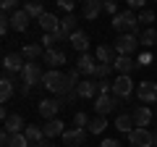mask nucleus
<instances>
[{
    "label": "nucleus",
    "mask_w": 157,
    "mask_h": 147,
    "mask_svg": "<svg viewBox=\"0 0 157 147\" xmlns=\"http://www.w3.org/2000/svg\"><path fill=\"white\" fill-rule=\"evenodd\" d=\"M42 79H45L42 66H39L37 61H26V66H24V71H21V95H29L37 84H42Z\"/></svg>",
    "instance_id": "obj_1"
},
{
    "label": "nucleus",
    "mask_w": 157,
    "mask_h": 147,
    "mask_svg": "<svg viewBox=\"0 0 157 147\" xmlns=\"http://www.w3.org/2000/svg\"><path fill=\"white\" fill-rule=\"evenodd\" d=\"M113 29H115L118 34H139V16H136L134 11H121L113 16Z\"/></svg>",
    "instance_id": "obj_2"
},
{
    "label": "nucleus",
    "mask_w": 157,
    "mask_h": 147,
    "mask_svg": "<svg viewBox=\"0 0 157 147\" xmlns=\"http://www.w3.org/2000/svg\"><path fill=\"white\" fill-rule=\"evenodd\" d=\"M24 66H26V61H24L21 53H6V58H3V76L16 79V76H21Z\"/></svg>",
    "instance_id": "obj_3"
},
{
    "label": "nucleus",
    "mask_w": 157,
    "mask_h": 147,
    "mask_svg": "<svg viewBox=\"0 0 157 147\" xmlns=\"http://www.w3.org/2000/svg\"><path fill=\"white\" fill-rule=\"evenodd\" d=\"M63 108H66V102H63L60 97H47V100H42V102H39V108H37V110H39V116H42V118H47V121H50V118H55V116L60 113Z\"/></svg>",
    "instance_id": "obj_4"
},
{
    "label": "nucleus",
    "mask_w": 157,
    "mask_h": 147,
    "mask_svg": "<svg viewBox=\"0 0 157 147\" xmlns=\"http://www.w3.org/2000/svg\"><path fill=\"white\" fill-rule=\"evenodd\" d=\"M134 89H136V84L131 81V76H128V74H118V79L113 81V95H115V97H121V100H123V97H128Z\"/></svg>",
    "instance_id": "obj_5"
},
{
    "label": "nucleus",
    "mask_w": 157,
    "mask_h": 147,
    "mask_svg": "<svg viewBox=\"0 0 157 147\" xmlns=\"http://www.w3.org/2000/svg\"><path fill=\"white\" fill-rule=\"evenodd\" d=\"M128 145L131 147H155V137H152L149 129H139V126H136L128 134Z\"/></svg>",
    "instance_id": "obj_6"
},
{
    "label": "nucleus",
    "mask_w": 157,
    "mask_h": 147,
    "mask_svg": "<svg viewBox=\"0 0 157 147\" xmlns=\"http://www.w3.org/2000/svg\"><path fill=\"white\" fill-rule=\"evenodd\" d=\"M86 137H89V131H86V129L73 126V129H66V131H63V145H66V147H81V145L86 142Z\"/></svg>",
    "instance_id": "obj_7"
},
{
    "label": "nucleus",
    "mask_w": 157,
    "mask_h": 147,
    "mask_svg": "<svg viewBox=\"0 0 157 147\" xmlns=\"http://www.w3.org/2000/svg\"><path fill=\"white\" fill-rule=\"evenodd\" d=\"M118 102H121V97H115V95H100L94 100V113L97 116H107V113H113L118 108Z\"/></svg>",
    "instance_id": "obj_8"
},
{
    "label": "nucleus",
    "mask_w": 157,
    "mask_h": 147,
    "mask_svg": "<svg viewBox=\"0 0 157 147\" xmlns=\"http://www.w3.org/2000/svg\"><path fill=\"white\" fill-rule=\"evenodd\" d=\"M136 45H139L136 34H118V40H115V53H118V55H131V53L136 50Z\"/></svg>",
    "instance_id": "obj_9"
},
{
    "label": "nucleus",
    "mask_w": 157,
    "mask_h": 147,
    "mask_svg": "<svg viewBox=\"0 0 157 147\" xmlns=\"http://www.w3.org/2000/svg\"><path fill=\"white\" fill-rule=\"evenodd\" d=\"M136 97H139V102H147V105L157 102V84L155 81H141V84H136Z\"/></svg>",
    "instance_id": "obj_10"
},
{
    "label": "nucleus",
    "mask_w": 157,
    "mask_h": 147,
    "mask_svg": "<svg viewBox=\"0 0 157 147\" xmlns=\"http://www.w3.org/2000/svg\"><path fill=\"white\" fill-rule=\"evenodd\" d=\"M102 11H105V0H86V3H81V16L86 21H94Z\"/></svg>",
    "instance_id": "obj_11"
},
{
    "label": "nucleus",
    "mask_w": 157,
    "mask_h": 147,
    "mask_svg": "<svg viewBox=\"0 0 157 147\" xmlns=\"http://www.w3.org/2000/svg\"><path fill=\"white\" fill-rule=\"evenodd\" d=\"M97 58L94 55H89V53H81V55H78V61H76V68L81 74H86V76H94V71H97Z\"/></svg>",
    "instance_id": "obj_12"
},
{
    "label": "nucleus",
    "mask_w": 157,
    "mask_h": 147,
    "mask_svg": "<svg viewBox=\"0 0 157 147\" xmlns=\"http://www.w3.org/2000/svg\"><path fill=\"white\" fill-rule=\"evenodd\" d=\"M29 21H32V16H29L24 8H18V11L11 13V29H13V32H26Z\"/></svg>",
    "instance_id": "obj_13"
},
{
    "label": "nucleus",
    "mask_w": 157,
    "mask_h": 147,
    "mask_svg": "<svg viewBox=\"0 0 157 147\" xmlns=\"http://www.w3.org/2000/svg\"><path fill=\"white\" fill-rule=\"evenodd\" d=\"M131 116H134V124L139 126V129H147V126H149V121H152V110L147 105H136L134 110H131Z\"/></svg>",
    "instance_id": "obj_14"
},
{
    "label": "nucleus",
    "mask_w": 157,
    "mask_h": 147,
    "mask_svg": "<svg viewBox=\"0 0 157 147\" xmlns=\"http://www.w3.org/2000/svg\"><path fill=\"white\" fill-rule=\"evenodd\" d=\"M37 24H39V26H42V29H45V32H52V34H60V18H58V16H52V13H42V16H39L37 18Z\"/></svg>",
    "instance_id": "obj_15"
},
{
    "label": "nucleus",
    "mask_w": 157,
    "mask_h": 147,
    "mask_svg": "<svg viewBox=\"0 0 157 147\" xmlns=\"http://www.w3.org/2000/svg\"><path fill=\"white\" fill-rule=\"evenodd\" d=\"M21 55L24 61H39V58H45V47H42V42H29L21 47Z\"/></svg>",
    "instance_id": "obj_16"
},
{
    "label": "nucleus",
    "mask_w": 157,
    "mask_h": 147,
    "mask_svg": "<svg viewBox=\"0 0 157 147\" xmlns=\"http://www.w3.org/2000/svg\"><path fill=\"white\" fill-rule=\"evenodd\" d=\"M97 92H100V87H97L94 79H81V81H78V87H76V95H78V97H84V100L94 97Z\"/></svg>",
    "instance_id": "obj_17"
},
{
    "label": "nucleus",
    "mask_w": 157,
    "mask_h": 147,
    "mask_svg": "<svg viewBox=\"0 0 157 147\" xmlns=\"http://www.w3.org/2000/svg\"><path fill=\"white\" fill-rule=\"evenodd\" d=\"M78 18L73 16V13H68L66 18H60V40H71V34L78 32Z\"/></svg>",
    "instance_id": "obj_18"
},
{
    "label": "nucleus",
    "mask_w": 157,
    "mask_h": 147,
    "mask_svg": "<svg viewBox=\"0 0 157 147\" xmlns=\"http://www.w3.org/2000/svg\"><path fill=\"white\" fill-rule=\"evenodd\" d=\"M42 131H45L47 139H55V137H63V131H66V124H63L60 118H50L45 126H42Z\"/></svg>",
    "instance_id": "obj_19"
},
{
    "label": "nucleus",
    "mask_w": 157,
    "mask_h": 147,
    "mask_svg": "<svg viewBox=\"0 0 157 147\" xmlns=\"http://www.w3.org/2000/svg\"><path fill=\"white\" fill-rule=\"evenodd\" d=\"M68 42H71V47H73L76 53H86V47H89V34L78 29V32L71 34V40H68Z\"/></svg>",
    "instance_id": "obj_20"
},
{
    "label": "nucleus",
    "mask_w": 157,
    "mask_h": 147,
    "mask_svg": "<svg viewBox=\"0 0 157 147\" xmlns=\"http://www.w3.org/2000/svg\"><path fill=\"white\" fill-rule=\"evenodd\" d=\"M115 129L121 131V134H131V131L136 129L134 116H131V113H118V118H115Z\"/></svg>",
    "instance_id": "obj_21"
},
{
    "label": "nucleus",
    "mask_w": 157,
    "mask_h": 147,
    "mask_svg": "<svg viewBox=\"0 0 157 147\" xmlns=\"http://www.w3.org/2000/svg\"><path fill=\"white\" fill-rule=\"evenodd\" d=\"M136 66H139V63L131 61V55H118L115 61H113V68H115L118 74H131Z\"/></svg>",
    "instance_id": "obj_22"
},
{
    "label": "nucleus",
    "mask_w": 157,
    "mask_h": 147,
    "mask_svg": "<svg viewBox=\"0 0 157 147\" xmlns=\"http://www.w3.org/2000/svg\"><path fill=\"white\" fill-rule=\"evenodd\" d=\"M42 61H45L47 66H52V68H60L63 63H66V53L58 50V47H52V50H45V58H42Z\"/></svg>",
    "instance_id": "obj_23"
},
{
    "label": "nucleus",
    "mask_w": 157,
    "mask_h": 147,
    "mask_svg": "<svg viewBox=\"0 0 157 147\" xmlns=\"http://www.w3.org/2000/svg\"><path fill=\"white\" fill-rule=\"evenodd\" d=\"M94 58H97L100 63H113V61L118 58V53H115V47H110V45H100V47L94 50Z\"/></svg>",
    "instance_id": "obj_24"
},
{
    "label": "nucleus",
    "mask_w": 157,
    "mask_h": 147,
    "mask_svg": "<svg viewBox=\"0 0 157 147\" xmlns=\"http://www.w3.org/2000/svg\"><path fill=\"white\" fill-rule=\"evenodd\" d=\"M3 124H6L3 129H6V131H11V134H21V131L26 129V126H24V118H21L18 113L8 116V121H3Z\"/></svg>",
    "instance_id": "obj_25"
},
{
    "label": "nucleus",
    "mask_w": 157,
    "mask_h": 147,
    "mask_svg": "<svg viewBox=\"0 0 157 147\" xmlns=\"http://www.w3.org/2000/svg\"><path fill=\"white\" fill-rule=\"evenodd\" d=\"M13 89H16V87H13V79L3 76V79H0V100H3V102H8V100L13 97Z\"/></svg>",
    "instance_id": "obj_26"
},
{
    "label": "nucleus",
    "mask_w": 157,
    "mask_h": 147,
    "mask_svg": "<svg viewBox=\"0 0 157 147\" xmlns=\"http://www.w3.org/2000/svg\"><path fill=\"white\" fill-rule=\"evenodd\" d=\"M24 134H26V139L32 142V147L39 145V142L45 139V131H42V126H26V129H24Z\"/></svg>",
    "instance_id": "obj_27"
},
{
    "label": "nucleus",
    "mask_w": 157,
    "mask_h": 147,
    "mask_svg": "<svg viewBox=\"0 0 157 147\" xmlns=\"http://www.w3.org/2000/svg\"><path fill=\"white\" fill-rule=\"evenodd\" d=\"M24 11H26L32 18H39L42 13H45V8H42L39 0H24Z\"/></svg>",
    "instance_id": "obj_28"
},
{
    "label": "nucleus",
    "mask_w": 157,
    "mask_h": 147,
    "mask_svg": "<svg viewBox=\"0 0 157 147\" xmlns=\"http://www.w3.org/2000/svg\"><path fill=\"white\" fill-rule=\"evenodd\" d=\"M105 129H107V121H105V116H94V118L89 121V126H86V131H89V134H102Z\"/></svg>",
    "instance_id": "obj_29"
},
{
    "label": "nucleus",
    "mask_w": 157,
    "mask_h": 147,
    "mask_svg": "<svg viewBox=\"0 0 157 147\" xmlns=\"http://www.w3.org/2000/svg\"><path fill=\"white\" fill-rule=\"evenodd\" d=\"M42 47H45V50H52V47L58 45V42H60V34H52V32H45V37H42Z\"/></svg>",
    "instance_id": "obj_30"
},
{
    "label": "nucleus",
    "mask_w": 157,
    "mask_h": 147,
    "mask_svg": "<svg viewBox=\"0 0 157 147\" xmlns=\"http://www.w3.org/2000/svg\"><path fill=\"white\" fill-rule=\"evenodd\" d=\"M139 42H141L144 47H152V45L157 42V32H155V29H144L141 37H139Z\"/></svg>",
    "instance_id": "obj_31"
},
{
    "label": "nucleus",
    "mask_w": 157,
    "mask_h": 147,
    "mask_svg": "<svg viewBox=\"0 0 157 147\" xmlns=\"http://www.w3.org/2000/svg\"><path fill=\"white\" fill-rule=\"evenodd\" d=\"M8 147H32V142H29V139H26V134L21 131V134H13V137H11Z\"/></svg>",
    "instance_id": "obj_32"
},
{
    "label": "nucleus",
    "mask_w": 157,
    "mask_h": 147,
    "mask_svg": "<svg viewBox=\"0 0 157 147\" xmlns=\"http://www.w3.org/2000/svg\"><path fill=\"white\" fill-rule=\"evenodd\" d=\"M110 71H115L113 68V63H97V71H94V76H100V79H105Z\"/></svg>",
    "instance_id": "obj_33"
},
{
    "label": "nucleus",
    "mask_w": 157,
    "mask_h": 147,
    "mask_svg": "<svg viewBox=\"0 0 157 147\" xmlns=\"http://www.w3.org/2000/svg\"><path fill=\"white\" fill-rule=\"evenodd\" d=\"M73 124H76L78 129H84V126H89V118H86V113L76 110V113H73Z\"/></svg>",
    "instance_id": "obj_34"
},
{
    "label": "nucleus",
    "mask_w": 157,
    "mask_h": 147,
    "mask_svg": "<svg viewBox=\"0 0 157 147\" xmlns=\"http://www.w3.org/2000/svg\"><path fill=\"white\" fill-rule=\"evenodd\" d=\"M8 29H11V13H3V18H0V34L6 37Z\"/></svg>",
    "instance_id": "obj_35"
},
{
    "label": "nucleus",
    "mask_w": 157,
    "mask_h": 147,
    "mask_svg": "<svg viewBox=\"0 0 157 147\" xmlns=\"http://www.w3.org/2000/svg\"><path fill=\"white\" fill-rule=\"evenodd\" d=\"M139 24H147V26L155 24V13H152V11H141L139 13Z\"/></svg>",
    "instance_id": "obj_36"
},
{
    "label": "nucleus",
    "mask_w": 157,
    "mask_h": 147,
    "mask_svg": "<svg viewBox=\"0 0 157 147\" xmlns=\"http://www.w3.org/2000/svg\"><path fill=\"white\" fill-rule=\"evenodd\" d=\"M18 6V0H3V13H13V8ZM18 11V8H16Z\"/></svg>",
    "instance_id": "obj_37"
},
{
    "label": "nucleus",
    "mask_w": 157,
    "mask_h": 147,
    "mask_svg": "<svg viewBox=\"0 0 157 147\" xmlns=\"http://www.w3.org/2000/svg\"><path fill=\"white\" fill-rule=\"evenodd\" d=\"M58 8H63L66 13H73V0H55Z\"/></svg>",
    "instance_id": "obj_38"
},
{
    "label": "nucleus",
    "mask_w": 157,
    "mask_h": 147,
    "mask_svg": "<svg viewBox=\"0 0 157 147\" xmlns=\"http://www.w3.org/2000/svg\"><path fill=\"white\" fill-rule=\"evenodd\" d=\"M105 13H113V16L118 13V6H115V0H105Z\"/></svg>",
    "instance_id": "obj_39"
},
{
    "label": "nucleus",
    "mask_w": 157,
    "mask_h": 147,
    "mask_svg": "<svg viewBox=\"0 0 157 147\" xmlns=\"http://www.w3.org/2000/svg\"><path fill=\"white\" fill-rule=\"evenodd\" d=\"M136 63H139V66H149V63H152V55H149V53H141Z\"/></svg>",
    "instance_id": "obj_40"
},
{
    "label": "nucleus",
    "mask_w": 157,
    "mask_h": 147,
    "mask_svg": "<svg viewBox=\"0 0 157 147\" xmlns=\"http://www.w3.org/2000/svg\"><path fill=\"white\" fill-rule=\"evenodd\" d=\"M126 3H128V8H144L149 0H126Z\"/></svg>",
    "instance_id": "obj_41"
},
{
    "label": "nucleus",
    "mask_w": 157,
    "mask_h": 147,
    "mask_svg": "<svg viewBox=\"0 0 157 147\" xmlns=\"http://www.w3.org/2000/svg\"><path fill=\"white\" fill-rule=\"evenodd\" d=\"M100 147H121V142H118V139H102Z\"/></svg>",
    "instance_id": "obj_42"
},
{
    "label": "nucleus",
    "mask_w": 157,
    "mask_h": 147,
    "mask_svg": "<svg viewBox=\"0 0 157 147\" xmlns=\"http://www.w3.org/2000/svg\"><path fill=\"white\" fill-rule=\"evenodd\" d=\"M34 147H52V142H50V139H47V137H45V139L39 142V145H34Z\"/></svg>",
    "instance_id": "obj_43"
},
{
    "label": "nucleus",
    "mask_w": 157,
    "mask_h": 147,
    "mask_svg": "<svg viewBox=\"0 0 157 147\" xmlns=\"http://www.w3.org/2000/svg\"><path fill=\"white\" fill-rule=\"evenodd\" d=\"M152 137H155V145H157V129H155V131H152Z\"/></svg>",
    "instance_id": "obj_44"
},
{
    "label": "nucleus",
    "mask_w": 157,
    "mask_h": 147,
    "mask_svg": "<svg viewBox=\"0 0 157 147\" xmlns=\"http://www.w3.org/2000/svg\"><path fill=\"white\" fill-rule=\"evenodd\" d=\"M81 3H86V0H81Z\"/></svg>",
    "instance_id": "obj_45"
},
{
    "label": "nucleus",
    "mask_w": 157,
    "mask_h": 147,
    "mask_svg": "<svg viewBox=\"0 0 157 147\" xmlns=\"http://www.w3.org/2000/svg\"><path fill=\"white\" fill-rule=\"evenodd\" d=\"M155 116H157V110H155Z\"/></svg>",
    "instance_id": "obj_46"
},
{
    "label": "nucleus",
    "mask_w": 157,
    "mask_h": 147,
    "mask_svg": "<svg viewBox=\"0 0 157 147\" xmlns=\"http://www.w3.org/2000/svg\"><path fill=\"white\" fill-rule=\"evenodd\" d=\"M39 3H42V0H39Z\"/></svg>",
    "instance_id": "obj_47"
},
{
    "label": "nucleus",
    "mask_w": 157,
    "mask_h": 147,
    "mask_svg": "<svg viewBox=\"0 0 157 147\" xmlns=\"http://www.w3.org/2000/svg\"><path fill=\"white\" fill-rule=\"evenodd\" d=\"M155 3H157V0H155Z\"/></svg>",
    "instance_id": "obj_48"
},
{
    "label": "nucleus",
    "mask_w": 157,
    "mask_h": 147,
    "mask_svg": "<svg viewBox=\"0 0 157 147\" xmlns=\"http://www.w3.org/2000/svg\"><path fill=\"white\" fill-rule=\"evenodd\" d=\"M155 147H157V145H155Z\"/></svg>",
    "instance_id": "obj_49"
}]
</instances>
